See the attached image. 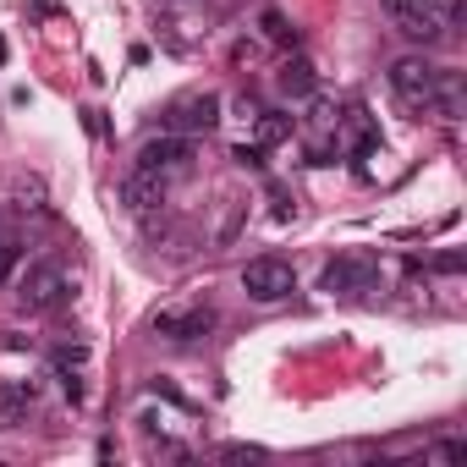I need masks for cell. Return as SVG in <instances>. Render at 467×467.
I'll return each instance as SVG.
<instances>
[{
    "label": "cell",
    "mask_w": 467,
    "mask_h": 467,
    "mask_svg": "<svg viewBox=\"0 0 467 467\" xmlns=\"http://www.w3.org/2000/svg\"><path fill=\"white\" fill-rule=\"evenodd\" d=\"M374 286H379V259L374 254H341L319 275V292H330V297H363Z\"/></svg>",
    "instance_id": "1"
},
{
    "label": "cell",
    "mask_w": 467,
    "mask_h": 467,
    "mask_svg": "<svg viewBox=\"0 0 467 467\" xmlns=\"http://www.w3.org/2000/svg\"><path fill=\"white\" fill-rule=\"evenodd\" d=\"M220 110L225 99L220 94H187L165 110V132H182V138H198V132H214L220 127Z\"/></svg>",
    "instance_id": "2"
},
{
    "label": "cell",
    "mask_w": 467,
    "mask_h": 467,
    "mask_svg": "<svg viewBox=\"0 0 467 467\" xmlns=\"http://www.w3.org/2000/svg\"><path fill=\"white\" fill-rule=\"evenodd\" d=\"M292 286H297V275L286 259H248V270H243V292L254 303H281V297H292Z\"/></svg>",
    "instance_id": "3"
},
{
    "label": "cell",
    "mask_w": 467,
    "mask_h": 467,
    "mask_svg": "<svg viewBox=\"0 0 467 467\" xmlns=\"http://www.w3.org/2000/svg\"><path fill=\"white\" fill-rule=\"evenodd\" d=\"M17 286H23L17 303H23L28 314H50V308L67 303V275H61V265H28V275H23Z\"/></svg>",
    "instance_id": "4"
},
{
    "label": "cell",
    "mask_w": 467,
    "mask_h": 467,
    "mask_svg": "<svg viewBox=\"0 0 467 467\" xmlns=\"http://www.w3.org/2000/svg\"><path fill=\"white\" fill-rule=\"evenodd\" d=\"M434 72H440V67H429V61H418V56H401V61L390 67V88H396V99H401L407 110H429Z\"/></svg>",
    "instance_id": "5"
},
{
    "label": "cell",
    "mask_w": 467,
    "mask_h": 467,
    "mask_svg": "<svg viewBox=\"0 0 467 467\" xmlns=\"http://www.w3.org/2000/svg\"><path fill=\"white\" fill-rule=\"evenodd\" d=\"M214 330V308H160L154 314V336H165V341H198V336H209Z\"/></svg>",
    "instance_id": "6"
},
{
    "label": "cell",
    "mask_w": 467,
    "mask_h": 467,
    "mask_svg": "<svg viewBox=\"0 0 467 467\" xmlns=\"http://www.w3.org/2000/svg\"><path fill=\"white\" fill-rule=\"evenodd\" d=\"M379 6H385V17L407 34V39H418V45H434L445 28L434 23V12L423 6V0H379Z\"/></svg>",
    "instance_id": "7"
},
{
    "label": "cell",
    "mask_w": 467,
    "mask_h": 467,
    "mask_svg": "<svg viewBox=\"0 0 467 467\" xmlns=\"http://www.w3.org/2000/svg\"><path fill=\"white\" fill-rule=\"evenodd\" d=\"M187 160H192V143H187L182 132L149 138V143L138 149V165H143V171H154V176H165V171H187Z\"/></svg>",
    "instance_id": "8"
},
{
    "label": "cell",
    "mask_w": 467,
    "mask_h": 467,
    "mask_svg": "<svg viewBox=\"0 0 467 467\" xmlns=\"http://www.w3.org/2000/svg\"><path fill=\"white\" fill-rule=\"evenodd\" d=\"M34 407H39V385L34 379H0V429L28 423Z\"/></svg>",
    "instance_id": "9"
},
{
    "label": "cell",
    "mask_w": 467,
    "mask_h": 467,
    "mask_svg": "<svg viewBox=\"0 0 467 467\" xmlns=\"http://www.w3.org/2000/svg\"><path fill=\"white\" fill-rule=\"evenodd\" d=\"M121 203L138 209V214L154 209V203H165V176H154V171H143V165L127 171V182H121Z\"/></svg>",
    "instance_id": "10"
},
{
    "label": "cell",
    "mask_w": 467,
    "mask_h": 467,
    "mask_svg": "<svg viewBox=\"0 0 467 467\" xmlns=\"http://www.w3.org/2000/svg\"><path fill=\"white\" fill-rule=\"evenodd\" d=\"M56 368H61L67 396L83 401V396H88V385H83V374H88V347H83V341H61V347H56Z\"/></svg>",
    "instance_id": "11"
},
{
    "label": "cell",
    "mask_w": 467,
    "mask_h": 467,
    "mask_svg": "<svg viewBox=\"0 0 467 467\" xmlns=\"http://www.w3.org/2000/svg\"><path fill=\"white\" fill-rule=\"evenodd\" d=\"M275 88H281L286 99H308V94L319 88V72H314L303 56H292V61H281V72H275Z\"/></svg>",
    "instance_id": "12"
},
{
    "label": "cell",
    "mask_w": 467,
    "mask_h": 467,
    "mask_svg": "<svg viewBox=\"0 0 467 467\" xmlns=\"http://www.w3.org/2000/svg\"><path fill=\"white\" fill-rule=\"evenodd\" d=\"M429 110H434V116H445V121H456V116H462V78H456V72H434Z\"/></svg>",
    "instance_id": "13"
},
{
    "label": "cell",
    "mask_w": 467,
    "mask_h": 467,
    "mask_svg": "<svg viewBox=\"0 0 467 467\" xmlns=\"http://www.w3.org/2000/svg\"><path fill=\"white\" fill-rule=\"evenodd\" d=\"M265 39H270V45H281V50H292V45H297V28H292L281 12H265Z\"/></svg>",
    "instance_id": "14"
},
{
    "label": "cell",
    "mask_w": 467,
    "mask_h": 467,
    "mask_svg": "<svg viewBox=\"0 0 467 467\" xmlns=\"http://www.w3.org/2000/svg\"><path fill=\"white\" fill-rule=\"evenodd\" d=\"M17 265H23V248H17L12 237H0V286L17 275Z\"/></svg>",
    "instance_id": "15"
},
{
    "label": "cell",
    "mask_w": 467,
    "mask_h": 467,
    "mask_svg": "<svg viewBox=\"0 0 467 467\" xmlns=\"http://www.w3.org/2000/svg\"><path fill=\"white\" fill-rule=\"evenodd\" d=\"M423 6L434 12V23H440V28H451V23H462V0H423Z\"/></svg>",
    "instance_id": "16"
},
{
    "label": "cell",
    "mask_w": 467,
    "mask_h": 467,
    "mask_svg": "<svg viewBox=\"0 0 467 467\" xmlns=\"http://www.w3.org/2000/svg\"><path fill=\"white\" fill-rule=\"evenodd\" d=\"M292 132V121L286 116H259V143H281Z\"/></svg>",
    "instance_id": "17"
},
{
    "label": "cell",
    "mask_w": 467,
    "mask_h": 467,
    "mask_svg": "<svg viewBox=\"0 0 467 467\" xmlns=\"http://www.w3.org/2000/svg\"><path fill=\"white\" fill-rule=\"evenodd\" d=\"M429 270H434V275H462V254H456V248H445V254H434V259H429Z\"/></svg>",
    "instance_id": "18"
},
{
    "label": "cell",
    "mask_w": 467,
    "mask_h": 467,
    "mask_svg": "<svg viewBox=\"0 0 467 467\" xmlns=\"http://www.w3.org/2000/svg\"><path fill=\"white\" fill-rule=\"evenodd\" d=\"M270 203H275V220H292V214H297V203H292L286 187H270Z\"/></svg>",
    "instance_id": "19"
},
{
    "label": "cell",
    "mask_w": 467,
    "mask_h": 467,
    "mask_svg": "<svg viewBox=\"0 0 467 467\" xmlns=\"http://www.w3.org/2000/svg\"><path fill=\"white\" fill-rule=\"evenodd\" d=\"M220 456H225V462H259L265 451H259V445H220Z\"/></svg>",
    "instance_id": "20"
},
{
    "label": "cell",
    "mask_w": 467,
    "mask_h": 467,
    "mask_svg": "<svg viewBox=\"0 0 467 467\" xmlns=\"http://www.w3.org/2000/svg\"><path fill=\"white\" fill-rule=\"evenodd\" d=\"M231 160H237V165H254V171H259V165H265V149H259V143H254V149H248V143H243V149H237V154H231Z\"/></svg>",
    "instance_id": "21"
},
{
    "label": "cell",
    "mask_w": 467,
    "mask_h": 467,
    "mask_svg": "<svg viewBox=\"0 0 467 467\" xmlns=\"http://www.w3.org/2000/svg\"><path fill=\"white\" fill-rule=\"evenodd\" d=\"M434 456H440V462H467V445H462V440H445Z\"/></svg>",
    "instance_id": "22"
},
{
    "label": "cell",
    "mask_w": 467,
    "mask_h": 467,
    "mask_svg": "<svg viewBox=\"0 0 467 467\" xmlns=\"http://www.w3.org/2000/svg\"><path fill=\"white\" fill-rule=\"evenodd\" d=\"M0 61H6V39H0Z\"/></svg>",
    "instance_id": "23"
}]
</instances>
